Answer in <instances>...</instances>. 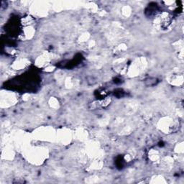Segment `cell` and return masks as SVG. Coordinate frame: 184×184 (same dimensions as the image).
Here are the masks:
<instances>
[{
	"label": "cell",
	"instance_id": "obj_1",
	"mask_svg": "<svg viewBox=\"0 0 184 184\" xmlns=\"http://www.w3.org/2000/svg\"><path fill=\"white\" fill-rule=\"evenodd\" d=\"M158 83V79L155 78H147L145 80V84L147 86H154L156 84Z\"/></svg>",
	"mask_w": 184,
	"mask_h": 184
}]
</instances>
